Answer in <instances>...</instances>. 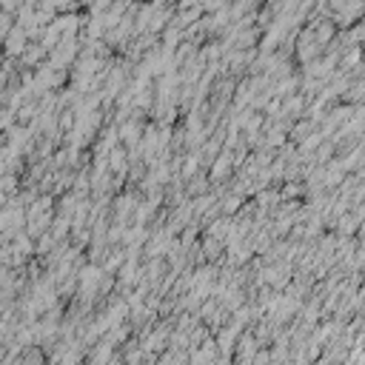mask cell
<instances>
[{"label": "cell", "mask_w": 365, "mask_h": 365, "mask_svg": "<svg viewBox=\"0 0 365 365\" xmlns=\"http://www.w3.org/2000/svg\"><path fill=\"white\" fill-rule=\"evenodd\" d=\"M17 365H43V354H40L37 348H29L20 357V362H17Z\"/></svg>", "instance_id": "6da1fadb"}]
</instances>
